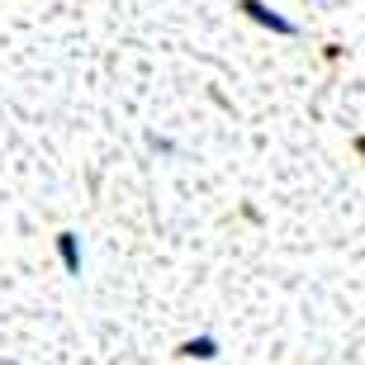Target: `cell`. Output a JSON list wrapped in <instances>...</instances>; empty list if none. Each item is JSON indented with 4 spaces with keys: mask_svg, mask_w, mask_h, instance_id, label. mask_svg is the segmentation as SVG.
Returning <instances> with one entry per match:
<instances>
[{
    "mask_svg": "<svg viewBox=\"0 0 365 365\" xmlns=\"http://www.w3.org/2000/svg\"><path fill=\"white\" fill-rule=\"evenodd\" d=\"M237 10H242L252 24H261L266 34H275V38H299V34H304L289 14H280L275 5H266V0H237Z\"/></svg>",
    "mask_w": 365,
    "mask_h": 365,
    "instance_id": "cell-1",
    "label": "cell"
},
{
    "mask_svg": "<svg viewBox=\"0 0 365 365\" xmlns=\"http://www.w3.org/2000/svg\"><path fill=\"white\" fill-rule=\"evenodd\" d=\"M57 261H62V271H67V275L86 271V247H81L76 232H57Z\"/></svg>",
    "mask_w": 365,
    "mask_h": 365,
    "instance_id": "cell-2",
    "label": "cell"
},
{
    "mask_svg": "<svg viewBox=\"0 0 365 365\" xmlns=\"http://www.w3.org/2000/svg\"><path fill=\"white\" fill-rule=\"evenodd\" d=\"M176 356H185V361H218V356H223V341H218L214 332H200V337L180 341Z\"/></svg>",
    "mask_w": 365,
    "mask_h": 365,
    "instance_id": "cell-3",
    "label": "cell"
},
{
    "mask_svg": "<svg viewBox=\"0 0 365 365\" xmlns=\"http://www.w3.org/2000/svg\"><path fill=\"white\" fill-rule=\"evenodd\" d=\"M148 143H152V152H162V157H171V152H176V143H171V138H157V133H152Z\"/></svg>",
    "mask_w": 365,
    "mask_h": 365,
    "instance_id": "cell-4",
    "label": "cell"
}]
</instances>
